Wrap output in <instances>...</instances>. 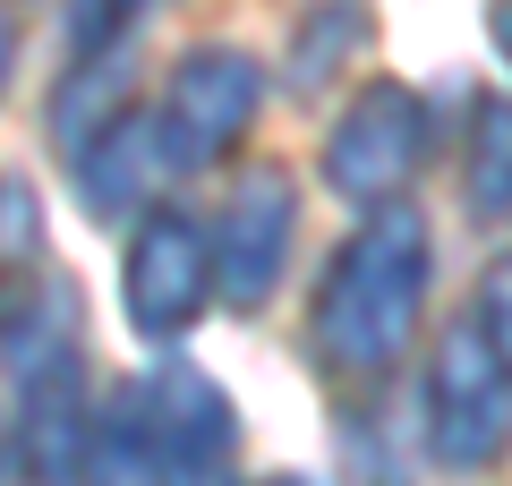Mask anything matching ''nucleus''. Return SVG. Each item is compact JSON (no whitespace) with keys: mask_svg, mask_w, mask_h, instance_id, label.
Masks as SVG:
<instances>
[{"mask_svg":"<svg viewBox=\"0 0 512 486\" xmlns=\"http://www.w3.org/2000/svg\"><path fill=\"white\" fill-rule=\"evenodd\" d=\"M137 401H146V427H154V444H163V461H171V486H205V478L231 469L239 410L197 359H180V350L154 359V376L137 384Z\"/></svg>","mask_w":512,"mask_h":486,"instance_id":"7","label":"nucleus"},{"mask_svg":"<svg viewBox=\"0 0 512 486\" xmlns=\"http://www.w3.org/2000/svg\"><path fill=\"white\" fill-rule=\"evenodd\" d=\"M214 299V231L180 205H154L120 256V307L146 342H180Z\"/></svg>","mask_w":512,"mask_h":486,"instance_id":"4","label":"nucleus"},{"mask_svg":"<svg viewBox=\"0 0 512 486\" xmlns=\"http://www.w3.org/2000/svg\"><path fill=\"white\" fill-rule=\"evenodd\" d=\"M256 486H299V478H256Z\"/></svg>","mask_w":512,"mask_h":486,"instance_id":"16","label":"nucleus"},{"mask_svg":"<svg viewBox=\"0 0 512 486\" xmlns=\"http://www.w3.org/2000/svg\"><path fill=\"white\" fill-rule=\"evenodd\" d=\"M9 77H18V18L0 9V94H9Z\"/></svg>","mask_w":512,"mask_h":486,"instance_id":"15","label":"nucleus"},{"mask_svg":"<svg viewBox=\"0 0 512 486\" xmlns=\"http://www.w3.org/2000/svg\"><path fill=\"white\" fill-rule=\"evenodd\" d=\"M427 282H436V239L410 205H376L359 231L333 248L325 290H316V350L333 367H393L419 342L427 316Z\"/></svg>","mask_w":512,"mask_h":486,"instance_id":"1","label":"nucleus"},{"mask_svg":"<svg viewBox=\"0 0 512 486\" xmlns=\"http://www.w3.org/2000/svg\"><path fill=\"white\" fill-rule=\"evenodd\" d=\"M43 248V205L26 180H0V265H18V256Z\"/></svg>","mask_w":512,"mask_h":486,"instance_id":"12","label":"nucleus"},{"mask_svg":"<svg viewBox=\"0 0 512 486\" xmlns=\"http://www.w3.org/2000/svg\"><path fill=\"white\" fill-rule=\"evenodd\" d=\"M350 43H359V0H325L316 9V35L299 26V86H325Z\"/></svg>","mask_w":512,"mask_h":486,"instance_id":"11","label":"nucleus"},{"mask_svg":"<svg viewBox=\"0 0 512 486\" xmlns=\"http://www.w3.org/2000/svg\"><path fill=\"white\" fill-rule=\"evenodd\" d=\"M461 197L478 222L512 214V94H478L470 111V162H461Z\"/></svg>","mask_w":512,"mask_h":486,"instance_id":"10","label":"nucleus"},{"mask_svg":"<svg viewBox=\"0 0 512 486\" xmlns=\"http://www.w3.org/2000/svg\"><path fill=\"white\" fill-rule=\"evenodd\" d=\"M77 486H171V461L146 427V401L120 393L111 410H94L86 452H77Z\"/></svg>","mask_w":512,"mask_h":486,"instance_id":"9","label":"nucleus"},{"mask_svg":"<svg viewBox=\"0 0 512 486\" xmlns=\"http://www.w3.org/2000/svg\"><path fill=\"white\" fill-rule=\"evenodd\" d=\"M291 231H299L291 171H239V188L214 214V299L239 307V316H256V307L282 290Z\"/></svg>","mask_w":512,"mask_h":486,"instance_id":"5","label":"nucleus"},{"mask_svg":"<svg viewBox=\"0 0 512 486\" xmlns=\"http://www.w3.org/2000/svg\"><path fill=\"white\" fill-rule=\"evenodd\" d=\"M256 103H265V69H256L239 43H197V52L171 60V86H163V120L171 137H180L188 171L214 154H231L239 137H248Z\"/></svg>","mask_w":512,"mask_h":486,"instance_id":"6","label":"nucleus"},{"mask_svg":"<svg viewBox=\"0 0 512 486\" xmlns=\"http://www.w3.org/2000/svg\"><path fill=\"white\" fill-rule=\"evenodd\" d=\"M154 0H69V43L77 52H94V43H120L128 26L146 18Z\"/></svg>","mask_w":512,"mask_h":486,"instance_id":"13","label":"nucleus"},{"mask_svg":"<svg viewBox=\"0 0 512 486\" xmlns=\"http://www.w3.org/2000/svg\"><path fill=\"white\" fill-rule=\"evenodd\" d=\"M427 145H436V120H427V103L410 86H393V77H376V86L350 94V111L333 120L325 137V180L333 197L350 205H402V188L427 171Z\"/></svg>","mask_w":512,"mask_h":486,"instance_id":"2","label":"nucleus"},{"mask_svg":"<svg viewBox=\"0 0 512 486\" xmlns=\"http://www.w3.org/2000/svg\"><path fill=\"white\" fill-rule=\"evenodd\" d=\"M171 171H188L180 137H171L163 103L154 111H120V120L103 128V137L77 145V197H86L94 222H120V214H154V197H163Z\"/></svg>","mask_w":512,"mask_h":486,"instance_id":"8","label":"nucleus"},{"mask_svg":"<svg viewBox=\"0 0 512 486\" xmlns=\"http://www.w3.org/2000/svg\"><path fill=\"white\" fill-rule=\"evenodd\" d=\"M512 444V367L478 324H453L427 359V452L444 469H487Z\"/></svg>","mask_w":512,"mask_h":486,"instance_id":"3","label":"nucleus"},{"mask_svg":"<svg viewBox=\"0 0 512 486\" xmlns=\"http://www.w3.org/2000/svg\"><path fill=\"white\" fill-rule=\"evenodd\" d=\"M478 333H487V350L512 367V248L487 265V282H478Z\"/></svg>","mask_w":512,"mask_h":486,"instance_id":"14","label":"nucleus"}]
</instances>
